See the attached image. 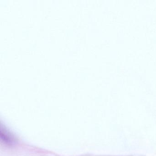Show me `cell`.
<instances>
[{
	"label": "cell",
	"mask_w": 156,
	"mask_h": 156,
	"mask_svg": "<svg viewBox=\"0 0 156 156\" xmlns=\"http://www.w3.org/2000/svg\"><path fill=\"white\" fill-rule=\"evenodd\" d=\"M1 139L2 144L5 147H12L16 142V138L7 128L1 124Z\"/></svg>",
	"instance_id": "6da1fadb"
}]
</instances>
